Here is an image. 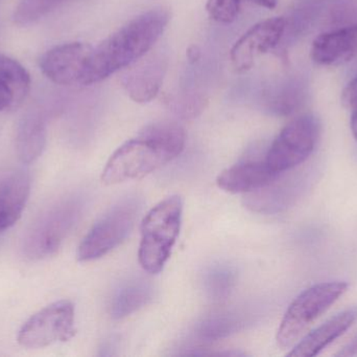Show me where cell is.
<instances>
[{"label": "cell", "mask_w": 357, "mask_h": 357, "mask_svg": "<svg viewBox=\"0 0 357 357\" xmlns=\"http://www.w3.org/2000/svg\"><path fill=\"white\" fill-rule=\"evenodd\" d=\"M245 316L239 312H214L197 323L195 337L201 343H214L238 333L245 326Z\"/></svg>", "instance_id": "cell-16"}, {"label": "cell", "mask_w": 357, "mask_h": 357, "mask_svg": "<svg viewBox=\"0 0 357 357\" xmlns=\"http://www.w3.org/2000/svg\"><path fill=\"white\" fill-rule=\"evenodd\" d=\"M92 50L93 46L83 42L56 46L40 58V69L58 85L82 84Z\"/></svg>", "instance_id": "cell-10"}, {"label": "cell", "mask_w": 357, "mask_h": 357, "mask_svg": "<svg viewBox=\"0 0 357 357\" xmlns=\"http://www.w3.org/2000/svg\"><path fill=\"white\" fill-rule=\"evenodd\" d=\"M16 102V96L10 86L0 79V111L6 110Z\"/></svg>", "instance_id": "cell-24"}, {"label": "cell", "mask_w": 357, "mask_h": 357, "mask_svg": "<svg viewBox=\"0 0 357 357\" xmlns=\"http://www.w3.org/2000/svg\"><path fill=\"white\" fill-rule=\"evenodd\" d=\"M357 54V24L321 34L312 42L310 57L323 66L343 64Z\"/></svg>", "instance_id": "cell-13"}, {"label": "cell", "mask_w": 357, "mask_h": 357, "mask_svg": "<svg viewBox=\"0 0 357 357\" xmlns=\"http://www.w3.org/2000/svg\"><path fill=\"white\" fill-rule=\"evenodd\" d=\"M320 124L312 115H301L287 124L275 138L266 155L268 167L280 174L301 165L314 152Z\"/></svg>", "instance_id": "cell-6"}, {"label": "cell", "mask_w": 357, "mask_h": 357, "mask_svg": "<svg viewBox=\"0 0 357 357\" xmlns=\"http://www.w3.org/2000/svg\"><path fill=\"white\" fill-rule=\"evenodd\" d=\"M167 71V58L162 54H155L128 71L121 83L134 102H151L158 94Z\"/></svg>", "instance_id": "cell-12"}, {"label": "cell", "mask_w": 357, "mask_h": 357, "mask_svg": "<svg viewBox=\"0 0 357 357\" xmlns=\"http://www.w3.org/2000/svg\"><path fill=\"white\" fill-rule=\"evenodd\" d=\"M79 199H68L50 210L33 224L25 240L24 251L31 259H42L58 251L81 215Z\"/></svg>", "instance_id": "cell-8"}, {"label": "cell", "mask_w": 357, "mask_h": 357, "mask_svg": "<svg viewBox=\"0 0 357 357\" xmlns=\"http://www.w3.org/2000/svg\"><path fill=\"white\" fill-rule=\"evenodd\" d=\"M278 176L268 167L266 159H247L222 171L216 182L226 192L249 194L272 184Z\"/></svg>", "instance_id": "cell-11"}, {"label": "cell", "mask_w": 357, "mask_h": 357, "mask_svg": "<svg viewBox=\"0 0 357 357\" xmlns=\"http://www.w3.org/2000/svg\"><path fill=\"white\" fill-rule=\"evenodd\" d=\"M153 299V289L144 281L130 282L121 287L113 297L110 314L114 320H121L146 307Z\"/></svg>", "instance_id": "cell-17"}, {"label": "cell", "mask_w": 357, "mask_h": 357, "mask_svg": "<svg viewBox=\"0 0 357 357\" xmlns=\"http://www.w3.org/2000/svg\"><path fill=\"white\" fill-rule=\"evenodd\" d=\"M345 282L319 283L300 293L287 308L277 333L282 349L294 347L310 326L347 291Z\"/></svg>", "instance_id": "cell-4"}, {"label": "cell", "mask_w": 357, "mask_h": 357, "mask_svg": "<svg viewBox=\"0 0 357 357\" xmlns=\"http://www.w3.org/2000/svg\"><path fill=\"white\" fill-rule=\"evenodd\" d=\"M342 105L348 110H357V75L344 88L341 96Z\"/></svg>", "instance_id": "cell-23"}, {"label": "cell", "mask_w": 357, "mask_h": 357, "mask_svg": "<svg viewBox=\"0 0 357 357\" xmlns=\"http://www.w3.org/2000/svg\"><path fill=\"white\" fill-rule=\"evenodd\" d=\"M350 126H351L352 134H354V138L357 140V110L352 111Z\"/></svg>", "instance_id": "cell-28"}, {"label": "cell", "mask_w": 357, "mask_h": 357, "mask_svg": "<svg viewBox=\"0 0 357 357\" xmlns=\"http://www.w3.org/2000/svg\"><path fill=\"white\" fill-rule=\"evenodd\" d=\"M54 1V0H23L17 10L16 20L21 23L35 20L38 17L42 16Z\"/></svg>", "instance_id": "cell-22"}, {"label": "cell", "mask_w": 357, "mask_h": 357, "mask_svg": "<svg viewBox=\"0 0 357 357\" xmlns=\"http://www.w3.org/2000/svg\"><path fill=\"white\" fill-rule=\"evenodd\" d=\"M337 356H357V335L348 344L343 350L337 354Z\"/></svg>", "instance_id": "cell-25"}, {"label": "cell", "mask_w": 357, "mask_h": 357, "mask_svg": "<svg viewBox=\"0 0 357 357\" xmlns=\"http://www.w3.org/2000/svg\"><path fill=\"white\" fill-rule=\"evenodd\" d=\"M31 176L24 170L0 180V233L12 228L22 215L31 193Z\"/></svg>", "instance_id": "cell-15"}, {"label": "cell", "mask_w": 357, "mask_h": 357, "mask_svg": "<svg viewBox=\"0 0 357 357\" xmlns=\"http://www.w3.org/2000/svg\"><path fill=\"white\" fill-rule=\"evenodd\" d=\"M171 20L167 8H154L126 23L93 48L82 85L98 83L152 50Z\"/></svg>", "instance_id": "cell-2"}, {"label": "cell", "mask_w": 357, "mask_h": 357, "mask_svg": "<svg viewBox=\"0 0 357 357\" xmlns=\"http://www.w3.org/2000/svg\"><path fill=\"white\" fill-rule=\"evenodd\" d=\"M237 275L232 266L213 265L204 274V291L208 299L215 303L226 301L236 285Z\"/></svg>", "instance_id": "cell-19"}, {"label": "cell", "mask_w": 357, "mask_h": 357, "mask_svg": "<svg viewBox=\"0 0 357 357\" xmlns=\"http://www.w3.org/2000/svg\"><path fill=\"white\" fill-rule=\"evenodd\" d=\"M75 309L73 302L61 300L31 316L19 330L17 342L29 349H39L73 339Z\"/></svg>", "instance_id": "cell-7"}, {"label": "cell", "mask_w": 357, "mask_h": 357, "mask_svg": "<svg viewBox=\"0 0 357 357\" xmlns=\"http://www.w3.org/2000/svg\"><path fill=\"white\" fill-rule=\"evenodd\" d=\"M0 79L10 86L16 102H21L29 94L31 75L18 61L2 54H0Z\"/></svg>", "instance_id": "cell-20"}, {"label": "cell", "mask_w": 357, "mask_h": 357, "mask_svg": "<svg viewBox=\"0 0 357 357\" xmlns=\"http://www.w3.org/2000/svg\"><path fill=\"white\" fill-rule=\"evenodd\" d=\"M187 57H188V60L190 61L191 63H195V61L201 58V50H199L197 46H190L188 50H187Z\"/></svg>", "instance_id": "cell-27"}, {"label": "cell", "mask_w": 357, "mask_h": 357, "mask_svg": "<svg viewBox=\"0 0 357 357\" xmlns=\"http://www.w3.org/2000/svg\"><path fill=\"white\" fill-rule=\"evenodd\" d=\"M139 211L137 197L126 199L113 207L86 235L77 249V260L94 261L116 249L133 230Z\"/></svg>", "instance_id": "cell-5"}, {"label": "cell", "mask_w": 357, "mask_h": 357, "mask_svg": "<svg viewBox=\"0 0 357 357\" xmlns=\"http://www.w3.org/2000/svg\"><path fill=\"white\" fill-rule=\"evenodd\" d=\"M287 19L274 17L253 25L231 48L230 59L237 73L250 71L256 58L274 50L287 31Z\"/></svg>", "instance_id": "cell-9"}, {"label": "cell", "mask_w": 357, "mask_h": 357, "mask_svg": "<svg viewBox=\"0 0 357 357\" xmlns=\"http://www.w3.org/2000/svg\"><path fill=\"white\" fill-rule=\"evenodd\" d=\"M241 0H207L206 10L216 22L231 23L236 20Z\"/></svg>", "instance_id": "cell-21"}, {"label": "cell", "mask_w": 357, "mask_h": 357, "mask_svg": "<svg viewBox=\"0 0 357 357\" xmlns=\"http://www.w3.org/2000/svg\"><path fill=\"white\" fill-rule=\"evenodd\" d=\"M248 1L252 2L256 6H261V8H268V10H273L278 4V0H248Z\"/></svg>", "instance_id": "cell-26"}, {"label": "cell", "mask_w": 357, "mask_h": 357, "mask_svg": "<svg viewBox=\"0 0 357 357\" xmlns=\"http://www.w3.org/2000/svg\"><path fill=\"white\" fill-rule=\"evenodd\" d=\"M45 128L36 119H29L21 126L16 140V150L23 163H31L41 156L45 147Z\"/></svg>", "instance_id": "cell-18"}, {"label": "cell", "mask_w": 357, "mask_h": 357, "mask_svg": "<svg viewBox=\"0 0 357 357\" xmlns=\"http://www.w3.org/2000/svg\"><path fill=\"white\" fill-rule=\"evenodd\" d=\"M186 142L178 124L159 122L144 127L136 138L119 147L102 171L105 184L139 180L175 159Z\"/></svg>", "instance_id": "cell-1"}, {"label": "cell", "mask_w": 357, "mask_h": 357, "mask_svg": "<svg viewBox=\"0 0 357 357\" xmlns=\"http://www.w3.org/2000/svg\"><path fill=\"white\" fill-rule=\"evenodd\" d=\"M357 321V306L348 308L323 323L294 346L287 356L312 357L341 337Z\"/></svg>", "instance_id": "cell-14"}, {"label": "cell", "mask_w": 357, "mask_h": 357, "mask_svg": "<svg viewBox=\"0 0 357 357\" xmlns=\"http://www.w3.org/2000/svg\"><path fill=\"white\" fill-rule=\"evenodd\" d=\"M183 203L171 196L155 205L142 220L140 265L149 274H158L172 255L182 224Z\"/></svg>", "instance_id": "cell-3"}]
</instances>
